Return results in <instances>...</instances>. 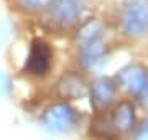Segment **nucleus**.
Instances as JSON below:
<instances>
[{
	"mask_svg": "<svg viewBox=\"0 0 148 140\" xmlns=\"http://www.w3.org/2000/svg\"><path fill=\"white\" fill-rule=\"evenodd\" d=\"M120 28L127 36L148 35V0H128L122 7Z\"/></svg>",
	"mask_w": 148,
	"mask_h": 140,
	"instance_id": "2",
	"label": "nucleus"
},
{
	"mask_svg": "<svg viewBox=\"0 0 148 140\" xmlns=\"http://www.w3.org/2000/svg\"><path fill=\"white\" fill-rule=\"evenodd\" d=\"M79 112L68 102H54L41 114V127L49 134H66L77 127Z\"/></svg>",
	"mask_w": 148,
	"mask_h": 140,
	"instance_id": "1",
	"label": "nucleus"
},
{
	"mask_svg": "<svg viewBox=\"0 0 148 140\" xmlns=\"http://www.w3.org/2000/svg\"><path fill=\"white\" fill-rule=\"evenodd\" d=\"M13 2H15V5L18 8L25 12H38L46 8L49 0H13Z\"/></svg>",
	"mask_w": 148,
	"mask_h": 140,
	"instance_id": "10",
	"label": "nucleus"
},
{
	"mask_svg": "<svg viewBox=\"0 0 148 140\" xmlns=\"http://www.w3.org/2000/svg\"><path fill=\"white\" fill-rule=\"evenodd\" d=\"M135 137H137V139H148V120H145V122L138 127Z\"/></svg>",
	"mask_w": 148,
	"mask_h": 140,
	"instance_id": "11",
	"label": "nucleus"
},
{
	"mask_svg": "<svg viewBox=\"0 0 148 140\" xmlns=\"http://www.w3.org/2000/svg\"><path fill=\"white\" fill-rule=\"evenodd\" d=\"M109 58V48L104 38L77 45V61L84 69H97Z\"/></svg>",
	"mask_w": 148,
	"mask_h": 140,
	"instance_id": "6",
	"label": "nucleus"
},
{
	"mask_svg": "<svg viewBox=\"0 0 148 140\" xmlns=\"http://www.w3.org/2000/svg\"><path fill=\"white\" fill-rule=\"evenodd\" d=\"M58 94L61 99L66 101H73V99H81L89 94V87L86 84L84 78L76 73H66L61 76V79L58 81Z\"/></svg>",
	"mask_w": 148,
	"mask_h": 140,
	"instance_id": "8",
	"label": "nucleus"
},
{
	"mask_svg": "<svg viewBox=\"0 0 148 140\" xmlns=\"http://www.w3.org/2000/svg\"><path fill=\"white\" fill-rule=\"evenodd\" d=\"M117 82L138 102L148 106V69L145 66L130 65L123 68L117 74Z\"/></svg>",
	"mask_w": 148,
	"mask_h": 140,
	"instance_id": "3",
	"label": "nucleus"
},
{
	"mask_svg": "<svg viewBox=\"0 0 148 140\" xmlns=\"http://www.w3.org/2000/svg\"><path fill=\"white\" fill-rule=\"evenodd\" d=\"M84 12V0H49L46 16L54 27L68 28L81 20Z\"/></svg>",
	"mask_w": 148,
	"mask_h": 140,
	"instance_id": "4",
	"label": "nucleus"
},
{
	"mask_svg": "<svg viewBox=\"0 0 148 140\" xmlns=\"http://www.w3.org/2000/svg\"><path fill=\"white\" fill-rule=\"evenodd\" d=\"M115 92H117V82L114 79L106 78V76L94 79L89 87V97L92 107L97 112H102L115 99Z\"/></svg>",
	"mask_w": 148,
	"mask_h": 140,
	"instance_id": "7",
	"label": "nucleus"
},
{
	"mask_svg": "<svg viewBox=\"0 0 148 140\" xmlns=\"http://www.w3.org/2000/svg\"><path fill=\"white\" fill-rule=\"evenodd\" d=\"M7 36H8V28H7V25L3 22H0V43H3L7 40Z\"/></svg>",
	"mask_w": 148,
	"mask_h": 140,
	"instance_id": "13",
	"label": "nucleus"
},
{
	"mask_svg": "<svg viewBox=\"0 0 148 140\" xmlns=\"http://www.w3.org/2000/svg\"><path fill=\"white\" fill-rule=\"evenodd\" d=\"M51 63H53V49L49 43H46L41 38H35L30 45L23 71L36 78H43L49 73Z\"/></svg>",
	"mask_w": 148,
	"mask_h": 140,
	"instance_id": "5",
	"label": "nucleus"
},
{
	"mask_svg": "<svg viewBox=\"0 0 148 140\" xmlns=\"http://www.w3.org/2000/svg\"><path fill=\"white\" fill-rule=\"evenodd\" d=\"M8 91H10V82H8V79L5 76L0 73V94H7Z\"/></svg>",
	"mask_w": 148,
	"mask_h": 140,
	"instance_id": "12",
	"label": "nucleus"
},
{
	"mask_svg": "<svg viewBox=\"0 0 148 140\" xmlns=\"http://www.w3.org/2000/svg\"><path fill=\"white\" fill-rule=\"evenodd\" d=\"M112 129L119 134H128L135 127V107L128 101H122L114 107L110 114Z\"/></svg>",
	"mask_w": 148,
	"mask_h": 140,
	"instance_id": "9",
	"label": "nucleus"
}]
</instances>
